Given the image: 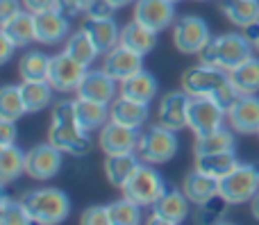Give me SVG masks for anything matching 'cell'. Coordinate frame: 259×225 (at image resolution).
<instances>
[{
	"label": "cell",
	"instance_id": "6da1fadb",
	"mask_svg": "<svg viewBox=\"0 0 259 225\" xmlns=\"http://www.w3.org/2000/svg\"><path fill=\"white\" fill-rule=\"evenodd\" d=\"M252 50L255 46L248 41L246 34H221V36H211L202 50L198 53L202 64L207 66H216L221 71L230 73L232 68H237L239 64H243L246 59L252 57Z\"/></svg>",
	"mask_w": 259,
	"mask_h": 225
},
{
	"label": "cell",
	"instance_id": "7a4b0ae2",
	"mask_svg": "<svg viewBox=\"0 0 259 225\" xmlns=\"http://www.w3.org/2000/svg\"><path fill=\"white\" fill-rule=\"evenodd\" d=\"M32 223L41 225H57L64 223L71 214V198L62 189L55 187H41V189H30L21 196Z\"/></svg>",
	"mask_w": 259,
	"mask_h": 225
},
{
	"label": "cell",
	"instance_id": "3957f363",
	"mask_svg": "<svg viewBox=\"0 0 259 225\" xmlns=\"http://www.w3.org/2000/svg\"><path fill=\"white\" fill-rule=\"evenodd\" d=\"M166 191H168V187H166L164 175L155 168V164H146V162L139 164V168L123 185V196L139 203L141 207H152Z\"/></svg>",
	"mask_w": 259,
	"mask_h": 225
},
{
	"label": "cell",
	"instance_id": "277c9868",
	"mask_svg": "<svg viewBox=\"0 0 259 225\" xmlns=\"http://www.w3.org/2000/svg\"><path fill=\"white\" fill-rule=\"evenodd\" d=\"M178 148H180V139L175 134V130L157 123L155 127L146 130L139 137L137 155L146 164H164L170 162L178 155Z\"/></svg>",
	"mask_w": 259,
	"mask_h": 225
},
{
	"label": "cell",
	"instance_id": "5b68a950",
	"mask_svg": "<svg viewBox=\"0 0 259 225\" xmlns=\"http://www.w3.org/2000/svg\"><path fill=\"white\" fill-rule=\"evenodd\" d=\"M219 194L230 205H243L259 194V168L255 164H239L219 182Z\"/></svg>",
	"mask_w": 259,
	"mask_h": 225
},
{
	"label": "cell",
	"instance_id": "8992f818",
	"mask_svg": "<svg viewBox=\"0 0 259 225\" xmlns=\"http://www.w3.org/2000/svg\"><path fill=\"white\" fill-rule=\"evenodd\" d=\"M228 114L214 103L209 96H189L187 107V127L196 137H207L223 127V118Z\"/></svg>",
	"mask_w": 259,
	"mask_h": 225
},
{
	"label": "cell",
	"instance_id": "52a82bcc",
	"mask_svg": "<svg viewBox=\"0 0 259 225\" xmlns=\"http://www.w3.org/2000/svg\"><path fill=\"white\" fill-rule=\"evenodd\" d=\"M209 39V25L200 16H182L173 23V43L180 53L198 55Z\"/></svg>",
	"mask_w": 259,
	"mask_h": 225
},
{
	"label": "cell",
	"instance_id": "ba28073f",
	"mask_svg": "<svg viewBox=\"0 0 259 225\" xmlns=\"http://www.w3.org/2000/svg\"><path fill=\"white\" fill-rule=\"evenodd\" d=\"M223 82H228V73L221 71L216 66H207V64H196L189 66L180 77L182 91L189 96H214V91L219 89Z\"/></svg>",
	"mask_w": 259,
	"mask_h": 225
},
{
	"label": "cell",
	"instance_id": "9c48e42d",
	"mask_svg": "<svg viewBox=\"0 0 259 225\" xmlns=\"http://www.w3.org/2000/svg\"><path fill=\"white\" fill-rule=\"evenodd\" d=\"M89 66H84L82 62L73 59L71 55L64 53L55 55L50 59V73H48V82L53 84L55 91H77L80 82L84 80Z\"/></svg>",
	"mask_w": 259,
	"mask_h": 225
},
{
	"label": "cell",
	"instance_id": "30bf717a",
	"mask_svg": "<svg viewBox=\"0 0 259 225\" xmlns=\"http://www.w3.org/2000/svg\"><path fill=\"white\" fill-rule=\"evenodd\" d=\"M62 150H57L53 144H39L25 153V173L32 180H53L62 171Z\"/></svg>",
	"mask_w": 259,
	"mask_h": 225
},
{
	"label": "cell",
	"instance_id": "8fae6325",
	"mask_svg": "<svg viewBox=\"0 0 259 225\" xmlns=\"http://www.w3.org/2000/svg\"><path fill=\"white\" fill-rule=\"evenodd\" d=\"M189 203L187 194L180 189H168L155 205H152V214L148 218L150 225H180L184 223L189 214Z\"/></svg>",
	"mask_w": 259,
	"mask_h": 225
},
{
	"label": "cell",
	"instance_id": "7c38bea8",
	"mask_svg": "<svg viewBox=\"0 0 259 225\" xmlns=\"http://www.w3.org/2000/svg\"><path fill=\"white\" fill-rule=\"evenodd\" d=\"M132 18L159 34L175 23V3L173 0H137Z\"/></svg>",
	"mask_w": 259,
	"mask_h": 225
},
{
	"label": "cell",
	"instance_id": "4fadbf2b",
	"mask_svg": "<svg viewBox=\"0 0 259 225\" xmlns=\"http://www.w3.org/2000/svg\"><path fill=\"white\" fill-rule=\"evenodd\" d=\"M48 144L73 157H87L91 153V137L77 125H55L50 123Z\"/></svg>",
	"mask_w": 259,
	"mask_h": 225
},
{
	"label": "cell",
	"instance_id": "5bb4252c",
	"mask_svg": "<svg viewBox=\"0 0 259 225\" xmlns=\"http://www.w3.org/2000/svg\"><path fill=\"white\" fill-rule=\"evenodd\" d=\"M139 137H141V132L134 130V127H125V125H121V123L109 121L105 127H100L98 146L103 148L105 155L137 153Z\"/></svg>",
	"mask_w": 259,
	"mask_h": 225
},
{
	"label": "cell",
	"instance_id": "9a60e30c",
	"mask_svg": "<svg viewBox=\"0 0 259 225\" xmlns=\"http://www.w3.org/2000/svg\"><path fill=\"white\" fill-rule=\"evenodd\" d=\"M77 98L82 100H91V103H100V105H112L116 98L118 89H116V80L112 75L98 68V71H87L84 80L77 86Z\"/></svg>",
	"mask_w": 259,
	"mask_h": 225
},
{
	"label": "cell",
	"instance_id": "2e32d148",
	"mask_svg": "<svg viewBox=\"0 0 259 225\" xmlns=\"http://www.w3.org/2000/svg\"><path fill=\"white\" fill-rule=\"evenodd\" d=\"M141 68H143V55L134 53V50H130L121 43L116 48H112L109 53H105L103 71L107 75H112L118 84L123 80H127V77H132L134 73H139Z\"/></svg>",
	"mask_w": 259,
	"mask_h": 225
},
{
	"label": "cell",
	"instance_id": "e0dca14e",
	"mask_svg": "<svg viewBox=\"0 0 259 225\" xmlns=\"http://www.w3.org/2000/svg\"><path fill=\"white\" fill-rule=\"evenodd\" d=\"M187 107H189V94L184 91H166L164 98L157 107V123L170 130H182L187 127Z\"/></svg>",
	"mask_w": 259,
	"mask_h": 225
},
{
	"label": "cell",
	"instance_id": "ac0fdd59",
	"mask_svg": "<svg viewBox=\"0 0 259 225\" xmlns=\"http://www.w3.org/2000/svg\"><path fill=\"white\" fill-rule=\"evenodd\" d=\"M34 23H36V41L39 43L55 46L71 36V18L62 16L57 9L34 14Z\"/></svg>",
	"mask_w": 259,
	"mask_h": 225
},
{
	"label": "cell",
	"instance_id": "d6986e66",
	"mask_svg": "<svg viewBox=\"0 0 259 225\" xmlns=\"http://www.w3.org/2000/svg\"><path fill=\"white\" fill-rule=\"evenodd\" d=\"M228 123L239 134H252L259 130V98L257 94L241 96L239 103L228 112Z\"/></svg>",
	"mask_w": 259,
	"mask_h": 225
},
{
	"label": "cell",
	"instance_id": "ffe728a7",
	"mask_svg": "<svg viewBox=\"0 0 259 225\" xmlns=\"http://www.w3.org/2000/svg\"><path fill=\"white\" fill-rule=\"evenodd\" d=\"M109 116H112L114 123H121V125H125V127L141 130L148 121V105L118 94L116 98H114V103L109 105Z\"/></svg>",
	"mask_w": 259,
	"mask_h": 225
},
{
	"label": "cell",
	"instance_id": "44dd1931",
	"mask_svg": "<svg viewBox=\"0 0 259 225\" xmlns=\"http://www.w3.org/2000/svg\"><path fill=\"white\" fill-rule=\"evenodd\" d=\"M82 30L91 36V41H94L100 55L116 48L118 41H121V27L116 25L114 18H87L82 23Z\"/></svg>",
	"mask_w": 259,
	"mask_h": 225
},
{
	"label": "cell",
	"instance_id": "7402d4cb",
	"mask_svg": "<svg viewBox=\"0 0 259 225\" xmlns=\"http://www.w3.org/2000/svg\"><path fill=\"white\" fill-rule=\"evenodd\" d=\"M157 91H159V82L152 73H148L146 68H141L139 73H134L132 77L121 82V89L118 94L125 96V98H132V100H139V103H146L150 105L155 100Z\"/></svg>",
	"mask_w": 259,
	"mask_h": 225
},
{
	"label": "cell",
	"instance_id": "603a6c76",
	"mask_svg": "<svg viewBox=\"0 0 259 225\" xmlns=\"http://www.w3.org/2000/svg\"><path fill=\"white\" fill-rule=\"evenodd\" d=\"M219 182L221 180H216V177L207 175V173L198 171V168L193 166V171H189L187 175H184L182 191L187 194V198L191 200V203L202 205L219 194Z\"/></svg>",
	"mask_w": 259,
	"mask_h": 225
},
{
	"label": "cell",
	"instance_id": "cb8c5ba5",
	"mask_svg": "<svg viewBox=\"0 0 259 225\" xmlns=\"http://www.w3.org/2000/svg\"><path fill=\"white\" fill-rule=\"evenodd\" d=\"M118 43L134 50V53H139V55H148L157 46V32L132 18L127 25L121 27V41H118Z\"/></svg>",
	"mask_w": 259,
	"mask_h": 225
},
{
	"label": "cell",
	"instance_id": "d4e9b609",
	"mask_svg": "<svg viewBox=\"0 0 259 225\" xmlns=\"http://www.w3.org/2000/svg\"><path fill=\"white\" fill-rule=\"evenodd\" d=\"M5 36L16 43V48H23V46H30L32 41H36V23H34V14L32 12H21L14 18L3 23L0 27Z\"/></svg>",
	"mask_w": 259,
	"mask_h": 225
},
{
	"label": "cell",
	"instance_id": "484cf974",
	"mask_svg": "<svg viewBox=\"0 0 259 225\" xmlns=\"http://www.w3.org/2000/svg\"><path fill=\"white\" fill-rule=\"evenodd\" d=\"M141 159L137 153H125V155H107L105 159V177L109 180L112 187L123 189V185L130 180L134 171L139 168Z\"/></svg>",
	"mask_w": 259,
	"mask_h": 225
},
{
	"label": "cell",
	"instance_id": "4316f807",
	"mask_svg": "<svg viewBox=\"0 0 259 225\" xmlns=\"http://www.w3.org/2000/svg\"><path fill=\"white\" fill-rule=\"evenodd\" d=\"M219 7L223 16L241 30L259 18V0H221Z\"/></svg>",
	"mask_w": 259,
	"mask_h": 225
},
{
	"label": "cell",
	"instance_id": "83f0119b",
	"mask_svg": "<svg viewBox=\"0 0 259 225\" xmlns=\"http://www.w3.org/2000/svg\"><path fill=\"white\" fill-rule=\"evenodd\" d=\"M239 166V159L234 150H225V153H214V155H198L196 157V168L207 175L223 180L230 171Z\"/></svg>",
	"mask_w": 259,
	"mask_h": 225
},
{
	"label": "cell",
	"instance_id": "f1b7e54d",
	"mask_svg": "<svg viewBox=\"0 0 259 225\" xmlns=\"http://www.w3.org/2000/svg\"><path fill=\"white\" fill-rule=\"evenodd\" d=\"M112 121L109 116V105H100V103H91V100H82L77 98V125L84 132H94L105 127Z\"/></svg>",
	"mask_w": 259,
	"mask_h": 225
},
{
	"label": "cell",
	"instance_id": "f546056e",
	"mask_svg": "<svg viewBox=\"0 0 259 225\" xmlns=\"http://www.w3.org/2000/svg\"><path fill=\"white\" fill-rule=\"evenodd\" d=\"M230 82L241 91V96H252L259 91V57L252 55L250 59H246L243 64H239L237 68L228 73Z\"/></svg>",
	"mask_w": 259,
	"mask_h": 225
},
{
	"label": "cell",
	"instance_id": "4dcf8cb0",
	"mask_svg": "<svg viewBox=\"0 0 259 225\" xmlns=\"http://www.w3.org/2000/svg\"><path fill=\"white\" fill-rule=\"evenodd\" d=\"M50 59L41 50H27L18 62V73H21L23 82H44L48 80L50 73Z\"/></svg>",
	"mask_w": 259,
	"mask_h": 225
},
{
	"label": "cell",
	"instance_id": "1f68e13d",
	"mask_svg": "<svg viewBox=\"0 0 259 225\" xmlns=\"http://www.w3.org/2000/svg\"><path fill=\"white\" fill-rule=\"evenodd\" d=\"M23 103H25L27 114H36L41 109H46L48 105H53V84L48 80L44 82H23L21 84Z\"/></svg>",
	"mask_w": 259,
	"mask_h": 225
},
{
	"label": "cell",
	"instance_id": "d6a6232c",
	"mask_svg": "<svg viewBox=\"0 0 259 225\" xmlns=\"http://www.w3.org/2000/svg\"><path fill=\"white\" fill-rule=\"evenodd\" d=\"M225 150H234V130L232 127H219L216 132L207 137H196V146H193V155H214L225 153Z\"/></svg>",
	"mask_w": 259,
	"mask_h": 225
},
{
	"label": "cell",
	"instance_id": "836d02e7",
	"mask_svg": "<svg viewBox=\"0 0 259 225\" xmlns=\"http://www.w3.org/2000/svg\"><path fill=\"white\" fill-rule=\"evenodd\" d=\"M25 173V153L16 144L0 148V185H9Z\"/></svg>",
	"mask_w": 259,
	"mask_h": 225
},
{
	"label": "cell",
	"instance_id": "e575fe53",
	"mask_svg": "<svg viewBox=\"0 0 259 225\" xmlns=\"http://www.w3.org/2000/svg\"><path fill=\"white\" fill-rule=\"evenodd\" d=\"M27 114L25 103H23L21 84H7L0 91V121H18Z\"/></svg>",
	"mask_w": 259,
	"mask_h": 225
},
{
	"label": "cell",
	"instance_id": "d590c367",
	"mask_svg": "<svg viewBox=\"0 0 259 225\" xmlns=\"http://www.w3.org/2000/svg\"><path fill=\"white\" fill-rule=\"evenodd\" d=\"M64 50H66L73 59L82 62L84 66H91V62H94V59L100 55L98 48L94 46V41H91V36L87 34L84 30L73 32V34L66 39V48H64Z\"/></svg>",
	"mask_w": 259,
	"mask_h": 225
},
{
	"label": "cell",
	"instance_id": "8d00e7d4",
	"mask_svg": "<svg viewBox=\"0 0 259 225\" xmlns=\"http://www.w3.org/2000/svg\"><path fill=\"white\" fill-rule=\"evenodd\" d=\"M109 209H112V225H139L143 221L141 205L130 198L116 200L109 205Z\"/></svg>",
	"mask_w": 259,
	"mask_h": 225
},
{
	"label": "cell",
	"instance_id": "74e56055",
	"mask_svg": "<svg viewBox=\"0 0 259 225\" xmlns=\"http://www.w3.org/2000/svg\"><path fill=\"white\" fill-rule=\"evenodd\" d=\"M0 223L3 225H27L32 223L30 214H27L23 200H14L9 196H5L0 200Z\"/></svg>",
	"mask_w": 259,
	"mask_h": 225
},
{
	"label": "cell",
	"instance_id": "f35d334b",
	"mask_svg": "<svg viewBox=\"0 0 259 225\" xmlns=\"http://www.w3.org/2000/svg\"><path fill=\"white\" fill-rule=\"evenodd\" d=\"M50 123H55V125H77V98L55 103L53 105V121Z\"/></svg>",
	"mask_w": 259,
	"mask_h": 225
},
{
	"label": "cell",
	"instance_id": "ab89813d",
	"mask_svg": "<svg viewBox=\"0 0 259 225\" xmlns=\"http://www.w3.org/2000/svg\"><path fill=\"white\" fill-rule=\"evenodd\" d=\"M228 205L230 203L223 198V196L216 194L214 198H209L207 203L198 205V221H202V223L216 221L219 216H223V214H225V207H228Z\"/></svg>",
	"mask_w": 259,
	"mask_h": 225
},
{
	"label": "cell",
	"instance_id": "60d3db41",
	"mask_svg": "<svg viewBox=\"0 0 259 225\" xmlns=\"http://www.w3.org/2000/svg\"><path fill=\"white\" fill-rule=\"evenodd\" d=\"M211 98H214V103L219 105V107L223 109L225 114H228L230 109H232L234 105L239 103V98H241V91H239L237 86L230 82V77H228V82H223V84H221L219 89L214 91V96H211Z\"/></svg>",
	"mask_w": 259,
	"mask_h": 225
},
{
	"label": "cell",
	"instance_id": "b9f144b4",
	"mask_svg": "<svg viewBox=\"0 0 259 225\" xmlns=\"http://www.w3.org/2000/svg\"><path fill=\"white\" fill-rule=\"evenodd\" d=\"M82 225H112V209L109 205H94L87 207L80 216Z\"/></svg>",
	"mask_w": 259,
	"mask_h": 225
},
{
	"label": "cell",
	"instance_id": "7bdbcfd3",
	"mask_svg": "<svg viewBox=\"0 0 259 225\" xmlns=\"http://www.w3.org/2000/svg\"><path fill=\"white\" fill-rule=\"evenodd\" d=\"M116 7H114L109 0H94V3L87 7V18H112Z\"/></svg>",
	"mask_w": 259,
	"mask_h": 225
},
{
	"label": "cell",
	"instance_id": "ee69618b",
	"mask_svg": "<svg viewBox=\"0 0 259 225\" xmlns=\"http://www.w3.org/2000/svg\"><path fill=\"white\" fill-rule=\"evenodd\" d=\"M18 139V130H16V121H0V148L14 146Z\"/></svg>",
	"mask_w": 259,
	"mask_h": 225
},
{
	"label": "cell",
	"instance_id": "f6af8a7d",
	"mask_svg": "<svg viewBox=\"0 0 259 225\" xmlns=\"http://www.w3.org/2000/svg\"><path fill=\"white\" fill-rule=\"evenodd\" d=\"M55 9H57L62 16H66V18H75L77 14L84 12V7L80 5V0H57Z\"/></svg>",
	"mask_w": 259,
	"mask_h": 225
},
{
	"label": "cell",
	"instance_id": "bcb514c9",
	"mask_svg": "<svg viewBox=\"0 0 259 225\" xmlns=\"http://www.w3.org/2000/svg\"><path fill=\"white\" fill-rule=\"evenodd\" d=\"M21 3L23 0H0V23L14 18L16 14H21Z\"/></svg>",
	"mask_w": 259,
	"mask_h": 225
},
{
	"label": "cell",
	"instance_id": "7dc6e473",
	"mask_svg": "<svg viewBox=\"0 0 259 225\" xmlns=\"http://www.w3.org/2000/svg\"><path fill=\"white\" fill-rule=\"evenodd\" d=\"M27 12L32 14H39V12H48V9H55L57 0H23Z\"/></svg>",
	"mask_w": 259,
	"mask_h": 225
},
{
	"label": "cell",
	"instance_id": "c3c4849f",
	"mask_svg": "<svg viewBox=\"0 0 259 225\" xmlns=\"http://www.w3.org/2000/svg\"><path fill=\"white\" fill-rule=\"evenodd\" d=\"M14 50H16V43L0 32V64H7L9 59H12Z\"/></svg>",
	"mask_w": 259,
	"mask_h": 225
},
{
	"label": "cell",
	"instance_id": "681fc988",
	"mask_svg": "<svg viewBox=\"0 0 259 225\" xmlns=\"http://www.w3.org/2000/svg\"><path fill=\"white\" fill-rule=\"evenodd\" d=\"M250 212H252V216H255V221H259V194L255 196V198L250 200Z\"/></svg>",
	"mask_w": 259,
	"mask_h": 225
},
{
	"label": "cell",
	"instance_id": "f907efd6",
	"mask_svg": "<svg viewBox=\"0 0 259 225\" xmlns=\"http://www.w3.org/2000/svg\"><path fill=\"white\" fill-rule=\"evenodd\" d=\"M109 3H112L116 9H121V7H125V5H130V3H137V0H109Z\"/></svg>",
	"mask_w": 259,
	"mask_h": 225
},
{
	"label": "cell",
	"instance_id": "816d5d0a",
	"mask_svg": "<svg viewBox=\"0 0 259 225\" xmlns=\"http://www.w3.org/2000/svg\"><path fill=\"white\" fill-rule=\"evenodd\" d=\"M91 3H94V0H80V5H82V7H84V12H87V7H89Z\"/></svg>",
	"mask_w": 259,
	"mask_h": 225
},
{
	"label": "cell",
	"instance_id": "f5cc1de1",
	"mask_svg": "<svg viewBox=\"0 0 259 225\" xmlns=\"http://www.w3.org/2000/svg\"><path fill=\"white\" fill-rule=\"evenodd\" d=\"M255 50H257V53H259V41H257V43H255Z\"/></svg>",
	"mask_w": 259,
	"mask_h": 225
},
{
	"label": "cell",
	"instance_id": "db71d44e",
	"mask_svg": "<svg viewBox=\"0 0 259 225\" xmlns=\"http://www.w3.org/2000/svg\"><path fill=\"white\" fill-rule=\"evenodd\" d=\"M173 3H180V0H173Z\"/></svg>",
	"mask_w": 259,
	"mask_h": 225
},
{
	"label": "cell",
	"instance_id": "11a10c76",
	"mask_svg": "<svg viewBox=\"0 0 259 225\" xmlns=\"http://www.w3.org/2000/svg\"><path fill=\"white\" fill-rule=\"evenodd\" d=\"M257 137H259V130H257Z\"/></svg>",
	"mask_w": 259,
	"mask_h": 225
}]
</instances>
